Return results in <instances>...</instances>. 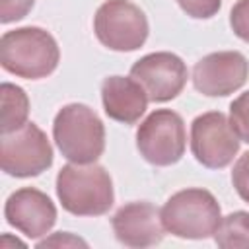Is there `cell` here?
I'll use <instances>...</instances> for the list:
<instances>
[{
    "label": "cell",
    "mask_w": 249,
    "mask_h": 249,
    "mask_svg": "<svg viewBox=\"0 0 249 249\" xmlns=\"http://www.w3.org/2000/svg\"><path fill=\"white\" fill-rule=\"evenodd\" d=\"M111 228L119 243L136 249L158 245L165 233L160 210L148 200L123 204L113 214Z\"/></svg>",
    "instance_id": "cell-12"
},
{
    "label": "cell",
    "mask_w": 249,
    "mask_h": 249,
    "mask_svg": "<svg viewBox=\"0 0 249 249\" xmlns=\"http://www.w3.org/2000/svg\"><path fill=\"white\" fill-rule=\"evenodd\" d=\"M231 185L237 191V195L249 202V152L241 154L231 169Z\"/></svg>",
    "instance_id": "cell-19"
},
{
    "label": "cell",
    "mask_w": 249,
    "mask_h": 249,
    "mask_svg": "<svg viewBox=\"0 0 249 249\" xmlns=\"http://www.w3.org/2000/svg\"><path fill=\"white\" fill-rule=\"evenodd\" d=\"M140 156L158 167L177 163L187 148V130L179 113L171 109L152 111L136 130Z\"/></svg>",
    "instance_id": "cell-6"
},
{
    "label": "cell",
    "mask_w": 249,
    "mask_h": 249,
    "mask_svg": "<svg viewBox=\"0 0 249 249\" xmlns=\"http://www.w3.org/2000/svg\"><path fill=\"white\" fill-rule=\"evenodd\" d=\"M6 222L29 239H39L51 231L56 222V206L47 193L35 187L14 191L4 204Z\"/></svg>",
    "instance_id": "cell-11"
},
{
    "label": "cell",
    "mask_w": 249,
    "mask_h": 249,
    "mask_svg": "<svg viewBox=\"0 0 249 249\" xmlns=\"http://www.w3.org/2000/svg\"><path fill=\"white\" fill-rule=\"evenodd\" d=\"M58 60V43L43 27H18L6 31L0 39V64L6 72L18 78H47L56 70Z\"/></svg>",
    "instance_id": "cell-2"
},
{
    "label": "cell",
    "mask_w": 249,
    "mask_h": 249,
    "mask_svg": "<svg viewBox=\"0 0 249 249\" xmlns=\"http://www.w3.org/2000/svg\"><path fill=\"white\" fill-rule=\"evenodd\" d=\"M230 27L235 37L249 43V0H237L230 12Z\"/></svg>",
    "instance_id": "cell-17"
},
{
    "label": "cell",
    "mask_w": 249,
    "mask_h": 249,
    "mask_svg": "<svg viewBox=\"0 0 249 249\" xmlns=\"http://www.w3.org/2000/svg\"><path fill=\"white\" fill-rule=\"evenodd\" d=\"M37 247L39 249H45V247H88V241L70 231H56L45 239H39Z\"/></svg>",
    "instance_id": "cell-21"
},
{
    "label": "cell",
    "mask_w": 249,
    "mask_h": 249,
    "mask_svg": "<svg viewBox=\"0 0 249 249\" xmlns=\"http://www.w3.org/2000/svg\"><path fill=\"white\" fill-rule=\"evenodd\" d=\"M130 76L144 88L150 101L165 103L183 91L189 70L183 58L175 53L156 51L138 58L130 66Z\"/></svg>",
    "instance_id": "cell-9"
},
{
    "label": "cell",
    "mask_w": 249,
    "mask_h": 249,
    "mask_svg": "<svg viewBox=\"0 0 249 249\" xmlns=\"http://www.w3.org/2000/svg\"><path fill=\"white\" fill-rule=\"evenodd\" d=\"M0 99H2V134L14 132L16 128L23 126L29 117V97L23 88L4 82L0 86Z\"/></svg>",
    "instance_id": "cell-14"
},
{
    "label": "cell",
    "mask_w": 249,
    "mask_h": 249,
    "mask_svg": "<svg viewBox=\"0 0 249 249\" xmlns=\"http://www.w3.org/2000/svg\"><path fill=\"white\" fill-rule=\"evenodd\" d=\"M214 241L222 249H249V212L235 210L222 216Z\"/></svg>",
    "instance_id": "cell-15"
},
{
    "label": "cell",
    "mask_w": 249,
    "mask_h": 249,
    "mask_svg": "<svg viewBox=\"0 0 249 249\" xmlns=\"http://www.w3.org/2000/svg\"><path fill=\"white\" fill-rule=\"evenodd\" d=\"M249 78V62L239 51H216L202 56L193 68V86L208 97H226Z\"/></svg>",
    "instance_id": "cell-10"
},
{
    "label": "cell",
    "mask_w": 249,
    "mask_h": 249,
    "mask_svg": "<svg viewBox=\"0 0 249 249\" xmlns=\"http://www.w3.org/2000/svg\"><path fill=\"white\" fill-rule=\"evenodd\" d=\"M93 33L97 41L117 53L140 49L150 33L148 18L130 0H105L93 16Z\"/></svg>",
    "instance_id": "cell-5"
},
{
    "label": "cell",
    "mask_w": 249,
    "mask_h": 249,
    "mask_svg": "<svg viewBox=\"0 0 249 249\" xmlns=\"http://www.w3.org/2000/svg\"><path fill=\"white\" fill-rule=\"evenodd\" d=\"M239 138L222 111H208L191 123V152L208 169L228 167L239 152Z\"/></svg>",
    "instance_id": "cell-8"
},
{
    "label": "cell",
    "mask_w": 249,
    "mask_h": 249,
    "mask_svg": "<svg viewBox=\"0 0 249 249\" xmlns=\"http://www.w3.org/2000/svg\"><path fill=\"white\" fill-rule=\"evenodd\" d=\"M148 95L144 88L132 76H107L101 82V103L109 119L134 124L140 121L148 107Z\"/></svg>",
    "instance_id": "cell-13"
},
{
    "label": "cell",
    "mask_w": 249,
    "mask_h": 249,
    "mask_svg": "<svg viewBox=\"0 0 249 249\" xmlns=\"http://www.w3.org/2000/svg\"><path fill=\"white\" fill-rule=\"evenodd\" d=\"M230 124L241 142L249 144V89L230 103Z\"/></svg>",
    "instance_id": "cell-16"
},
{
    "label": "cell",
    "mask_w": 249,
    "mask_h": 249,
    "mask_svg": "<svg viewBox=\"0 0 249 249\" xmlns=\"http://www.w3.org/2000/svg\"><path fill=\"white\" fill-rule=\"evenodd\" d=\"M160 216L167 233L181 239H206L214 237L222 222V208L210 191L191 187L171 195Z\"/></svg>",
    "instance_id": "cell-4"
},
{
    "label": "cell",
    "mask_w": 249,
    "mask_h": 249,
    "mask_svg": "<svg viewBox=\"0 0 249 249\" xmlns=\"http://www.w3.org/2000/svg\"><path fill=\"white\" fill-rule=\"evenodd\" d=\"M0 165L12 177H37L53 165V146L47 134L35 124L25 123L14 132L2 134Z\"/></svg>",
    "instance_id": "cell-7"
},
{
    "label": "cell",
    "mask_w": 249,
    "mask_h": 249,
    "mask_svg": "<svg viewBox=\"0 0 249 249\" xmlns=\"http://www.w3.org/2000/svg\"><path fill=\"white\" fill-rule=\"evenodd\" d=\"M33 4L35 0H0V21L12 23L23 19L31 12Z\"/></svg>",
    "instance_id": "cell-20"
},
{
    "label": "cell",
    "mask_w": 249,
    "mask_h": 249,
    "mask_svg": "<svg viewBox=\"0 0 249 249\" xmlns=\"http://www.w3.org/2000/svg\"><path fill=\"white\" fill-rule=\"evenodd\" d=\"M53 138L72 163H93L105 150V124L84 103H68L54 115Z\"/></svg>",
    "instance_id": "cell-3"
},
{
    "label": "cell",
    "mask_w": 249,
    "mask_h": 249,
    "mask_svg": "<svg viewBox=\"0 0 249 249\" xmlns=\"http://www.w3.org/2000/svg\"><path fill=\"white\" fill-rule=\"evenodd\" d=\"M8 245H19V247H25V243L19 241L18 237L14 239V237H10V233H4V235H2V241H0V247H2V249H8Z\"/></svg>",
    "instance_id": "cell-22"
},
{
    "label": "cell",
    "mask_w": 249,
    "mask_h": 249,
    "mask_svg": "<svg viewBox=\"0 0 249 249\" xmlns=\"http://www.w3.org/2000/svg\"><path fill=\"white\" fill-rule=\"evenodd\" d=\"M175 2L187 16L195 19H208L216 16L222 6V0H175Z\"/></svg>",
    "instance_id": "cell-18"
},
{
    "label": "cell",
    "mask_w": 249,
    "mask_h": 249,
    "mask_svg": "<svg viewBox=\"0 0 249 249\" xmlns=\"http://www.w3.org/2000/svg\"><path fill=\"white\" fill-rule=\"evenodd\" d=\"M54 189L62 208L74 216H103L115 202L113 179L95 161L62 165Z\"/></svg>",
    "instance_id": "cell-1"
}]
</instances>
